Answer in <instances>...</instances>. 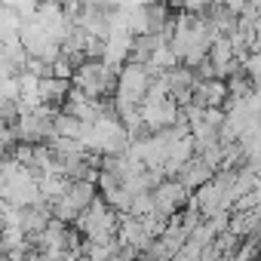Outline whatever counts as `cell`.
<instances>
[{
	"mask_svg": "<svg viewBox=\"0 0 261 261\" xmlns=\"http://www.w3.org/2000/svg\"><path fill=\"white\" fill-rule=\"evenodd\" d=\"M148 68L145 65H123L117 71V86H114V95L111 101H123V105H136L142 108V98L148 92Z\"/></svg>",
	"mask_w": 261,
	"mask_h": 261,
	"instance_id": "6da1fadb",
	"label": "cell"
},
{
	"mask_svg": "<svg viewBox=\"0 0 261 261\" xmlns=\"http://www.w3.org/2000/svg\"><path fill=\"white\" fill-rule=\"evenodd\" d=\"M151 200H154V212L163 215V218H169V215H178V212L188 206L191 194H188L175 178H163V181L151 191Z\"/></svg>",
	"mask_w": 261,
	"mask_h": 261,
	"instance_id": "7a4b0ae2",
	"label": "cell"
},
{
	"mask_svg": "<svg viewBox=\"0 0 261 261\" xmlns=\"http://www.w3.org/2000/svg\"><path fill=\"white\" fill-rule=\"evenodd\" d=\"M139 114H142V126L148 129V136H154V133H160V129L175 126V120H178V105H175L172 98H166V101H160V105H142Z\"/></svg>",
	"mask_w": 261,
	"mask_h": 261,
	"instance_id": "3957f363",
	"label": "cell"
},
{
	"mask_svg": "<svg viewBox=\"0 0 261 261\" xmlns=\"http://www.w3.org/2000/svg\"><path fill=\"white\" fill-rule=\"evenodd\" d=\"M212 175H215V172H212L209 166H203V160H200V157H191V160H188V163L178 169L175 181H178V185H181L188 194H194L197 188L209 185V181H212Z\"/></svg>",
	"mask_w": 261,
	"mask_h": 261,
	"instance_id": "277c9868",
	"label": "cell"
},
{
	"mask_svg": "<svg viewBox=\"0 0 261 261\" xmlns=\"http://www.w3.org/2000/svg\"><path fill=\"white\" fill-rule=\"evenodd\" d=\"M68 92H71V83H68V80H56V77H46V80H40V86H37L40 105H49V108H62V101H65Z\"/></svg>",
	"mask_w": 261,
	"mask_h": 261,
	"instance_id": "5b68a950",
	"label": "cell"
},
{
	"mask_svg": "<svg viewBox=\"0 0 261 261\" xmlns=\"http://www.w3.org/2000/svg\"><path fill=\"white\" fill-rule=\"evenodd\" d=\"M95 197H98L95 185H89V181H71L62 200H65V203H68V206H71V209L80 215V212H83V209H86V206L95 200Z\"/></svg>",
	"mask_w": 261,
	"mask_h": 261,
	"instance_id": "8992f818",
	"label": "cell"
},
{
	"mask_svg": "<svg viewBox=\"0 0 261 261\" xmlns=\"http://www.w3.org/2000/svg\"><path fill=\"white\" fill-rule=\"evenodd\" d=\"M227 233L237 237V240L255 237V233H258V209H255V212H230V218H227Z\"/></svg>",
	"mask_w": 261,
	"mask_h": 261,
	"instance_id": "52a82bcc",
	"label": "cell"
},
{
	"mask_svg": "<svg viewBox=\"0 0 261 261\" xmlns=\"http://www.w3.org/2000/svg\"><path fill=\"white\" fill-rule=\"evenodd\" d=\"M19 28H22V22H19L7 7H0V46L19 43Z\"/></svg>",
	"mask_w": 261,
	"mask_h": 261,
	"instance_id": "ba28073f",
	"label": "cell"
},
{
	"mask_svg": "<svg viewBox=\"0 0 261 261\" xmlns=\"http://www.w3.org/2000/svg\"><path fill=\"white\" fill-rule=\"evenodd\" d=\"M261 203V191H252V194H243L230 203V212H255Z\"/></svg>",
	"mask_w": 261,
	"mask_h": 261,
	"instance_id": "9c48e42d",
	"label": "cell"
},
{
	"mask_svg": "<svg viewBox=\"0 0 261 261\" xmlns=\"http://www.w3.org/2000/svg\"><path fill=\"white\" fill-rule=\"evenodd\" d=\"M154 212V200H151V194H139V197H133V206H129V215L133 218H145V215H151Z\"/></svg>",
	"mask_w": 261,
	"mask_h": 261,
	"instance_id": "30bf717a",
	"label": "cell"
},
{
	"mask_svg": "<svg viewBox=\"0 0 261 261\" xmlns=\"http://www.w3.org/2000/svg\"><path fill=\"white\" fill-rule=\"evenodd\" d=\"M227 218H230V212H215L212 218H206V224H209L212 237H218V233H224V230H227Z\"/></svg>",
	"mask_w": 261,
	"mask_h": 261,
	"instance_id": "8fae6325",
	"label": "cell"
},
{
	"mask_svg": "<svg viewBox=\"0 0 261 261\" xmlns=\"http://www.w3.org/2000/svg\"><path fill=\"white\" fill-rule=\"evenodd\" d=\"M4 157H10V151H7L4 145H0V160H4Z\"/></svg>",
	"mask_w": 261,
	"mask_h": 261,
	"instance_id": "7c38bea8",
	"label": "cell"
},
{
	"mask_svg": "<svg viewBox=\"0 0 261 261\" xmlns=\"http://www.w3.org/2000/svg\"><path fill=\"white\" fill-rule=\"evenodd\" d=\"M4 126H7V123H0V129H4Z\"/></svg>",
	"mask_w": 261,
	"mask_h": 261,
	"instance_id": "4fadbf2b",
	"label": "cell"
}]
</instances>
